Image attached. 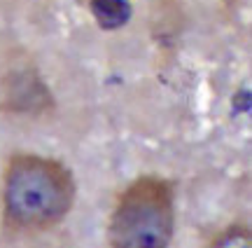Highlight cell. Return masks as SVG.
I'll return each mask as SVG.
<instances>
[{"mask_svg":"<svg viewBox=\"0 0 252 248\" xmlns=\"http://www.w3.org/2000/svg\"><path fill=\"white\" fill-rule=\"evenodd\" d=\"M208 248H252V234L245 222H234L217 234Z\"/></svg>","mask_w":252,"mask_h":248,"instance_id":"3957f363","label":"cell"},{"mask_svg":"<svg viewBox=\"0 0 252 248\" xmlns=\"http://www.w3.org/2000/svg\"><path fill=\"white\" fill-rule=\"evenodd\" d=\"M2 225L14 234H37L56 227L75 204V178L54 157L21 152L2 174Z\"/></svg>","mask_w":252,"mask_h":248,"instance_id":"6da1fadb","label":"cell"},{"mask_svg":"<svg viewBox=\"0 0 252 248\" xmlns=\"http://www.w3.org/2000/svg\"><path fill=\"white\" fill-rule=\"evenodd\" d=\"M94 12L105 28H115L128 19V7L124 0H94Z\"/></svg>","mask_w":252,"mask_h":248,"instance_id":"277c9868","label":"cell"},{"mask_svg":"<svg viewBox=\"0 0 252 248\" xmlns=\"http://www.w3.org/2000/svg\"><path fill=\"white\" fill-rule=\"evenodd\" d=\"M175 232V187L140 176L119 192L110 213L108 248H168Z\"/></svg>","mask_w":252,"mask_h":248,"instance_id":"7a4b0ae2","label":"cell"}]
</instances>
